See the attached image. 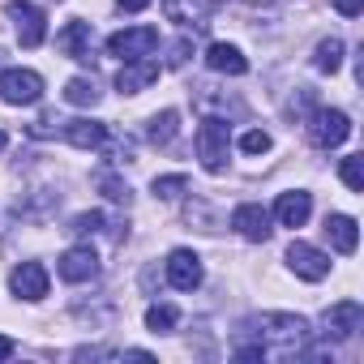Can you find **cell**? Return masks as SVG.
<instances>
[{"label": "cell", "instance_id": "1f68e13d", "mask_svg": "<svg viewBox=\"0 0 364 364\" xmlns=\"http://www.w3.org/2000/svg\"><path fill=\"white\" fill-rule=\"evenodd\" d=\"M9 355H14V338L0 334V360H9Z\"/></svg>", "mask_w": 364, "mask_h": 364}, {"label": "cell", "instance_id": "3957f363", "mask_svg": "<svg viewBox=\"0 0 364 364\" xmlns=\"http://www.w3.org/2000/svg\"><path fill=\"white\" fill-rule=\"evenodd\" d=\"M154 48H159V31H154V26H129V31L107 35V56H116L120 65H124V60L154 56Z\"/></svg>", "mask_w": 364, "mask_h": 364}, {"label": "cell", "instance_id": "44dd1931", "mask_svg": "<svg viewBox=\"0 0 364 364\" xmlns=\"http://www.w3.org/2000/svg\"><path fill=\"white\" fill-rule=\"evenodd\" d=\"M65 103H73V107H95V103H99V82H95V77H69V82H65Z\"/></svg>", "mask_w": 364, "mask_h": 364}, {"label": "cell", "instance_id": "4dcf8cb0", "mask_svg": "<svg viewBox=\"0 0 364 364\" xmlns=\"http://www.w3.org/2000/svg\"><path fill=\"white\" fill-rule=\"evenodd\" d=\"M116 5H120V9H124V14H141V9H146V5H150V0H116Z\"/></svg>", "mask_w": 364, "mask_h": 364}, {"label": "cell", "instance_id": "7c38bea8", "mask_svg": "<svg viewBox=\"0 0 364 364\" xmlns=\"http://www.w3.org/2000/svg\"><path fill=\"white\" fill-rule=\"evenodd\" d=\"M60 137L77 150H99L107 141V124L103 120H90V116H77V120H60Z\"/></svg>", "mask_w": 364, "mask_h": 364}, {"label": "cell", "instance_id": "52a82bcc", "mask_svg": "<svg viewBox=\"0 0 364 364\" xmlns=\"http://www.w3.org/2000/svg\"><path fill=\"white\" fill-rule=\"evenodd\" d=\"M9 22H14L22 48H39L48 39V18H43L39 5H31V0H9Z\"/></svg>", "mask_w": 364, "mask_h": 364}, {"label": "cell", "instance_id": "5b68a950", "mask_svg": "<svg viewBox=\"0 0 364 364\" xmlns=\"http://www.w3.org/2000/svg\"><path fill=\"white\" fill-rule=\"evenodd\" d=\"M0 99L14 107H31L43 99V77L35 69H5L0 73Z\"/></svg>", "mask_w": 364, "mask_h": 364}, {"label": "cell", "instance_id": "6da1fadb", "mask_svg": "<svg viewBox=\"0 0 364 364\" xmlns=\"http://www.w3.org/2000/svg\"><path fill=\"white\" fill-rule=\"evenodd\" d=\"M257 334H262V343H270L274 347V355H296V351H304V343H309V321L304 317H296V313H262L257 321ZM266 347V351H270Z\"/></svg>", "mask_w": 364, "mask_h": 364}, {"label": "cell", "instance_id": "277c9868", "mask_svg": "<svg viewBox=\"0 0 364 364\" xmlns=\"http://www.w3.org/2000/svg\"><path fill=\"white\" fill-rule=\"evenodd\" d=\"M198 159H202V167L210 176L228 171V124L223 120H215V116L202 120V129H198Z\"/></svg>", "mask_w": 364, "mask_h": 364}, {"label": "cell", "instance_id": "4fadbf2b", "mask_svg": "<svg viewBox=\"0 0 364 364\" xmlns=\"http://www.w3.org/2000/svg\"><path fill=\"white\" fill-rule=\"evenodd\" d=\"M360 321H364V309H360L355 300H338V304H330L326 317H321L326 338H351V334L360 330Z\"/></svg>", "mask_w": 364, "mask_h": 364}, {"label": "cell", "instance_id": "484cf974", "mask_svg": "<svg viewBox=\"0 0 364 364\" xmlns=\"http://www.w3.org/2000/svg\"><path fill=\"white\" fill-rule=\"evenodd\" d=\"M274 141H270V133L266 129H249V133H240V150L245 154H266Z\"/></svg>", "mask_w": 364, "mask_h": 364}, {"label": "cell", "instance_id": "7a4b0ae2", "mask_svg": "<svg viewBox=\"0 0 364 364\" xmlns=\"http://www.w3.org/2000/svg\"><path fill=\"white\" fill-rule=\"evenodd\" d=\"M347 137H351L347 112H338V107H313V116H309V141H313L317 150H334V146H343Z\"/></svg>", "mask_w": 364, "mask_h": 364}, {"label": "cell", "instance_id": "d6a6232c", "mask_svg": "<svg viewBox=\"0 0 364 364\" xmlns=\"http://www.w3.org/2000/svg\"><path fill=\"white\" fill-rule=\"evenodd\" d=\"M5 141H9V137H5V129H0V150H5Z\"/></svg>", "mask_w": 364, "mask_h": 364}, {"label": "cell", "instance_id": "8fae6325", "mask_svg": "<svg viewBox=\"0 0 364 364\" xmlns=\"http://www.w3.org/2000/svg\"><path fill=\"white\" fill-rule=\"evenodd\" d=\"M232 228L245 236V240H253V245H266L270 240V210H262L257 202H245V206H236L232 210Z\"/></svg>", "mask_w": 364, "mask_h": 364}, {"label": "cell", "instance_id": "ba28073f", "mask_svg": "<svg viewBox=\"0 0 364 364\" xmlns=\"http://www.w3.org/2000/svg\"><path fill=\"white\" fill-rule=\"evenodd\" d=\"M202 279H206V270H202V257L193 249H171L167 253V283L176 291H193V287H202Z\"/></svg>", "mask_w": 364, "mask_h": 364}, {"label": "cell", "instance_id": "5bb4252c", "mask_svg": "<svg viewBox=\"0 0 364 364\" xmlns=\"http://www.w3.org/2000/svg\"><path fill=\"white\" fill-rule=\"evenodd\" d=\"M154 82H159V65H154L150 56H141V60H124L120 73H116V90H120V95H141V90L154 86Z\"/></svg>", "mask_w": 364, "mask_h": 364}, {"label": "cell", "instance_id": "9a60e30c", "mask_svg": "<svg viewBox=\"0 0 364 364\" xmlns=\"http://www.w3.org/2000/svg\"><path fill=\"white\" fill-rule=\"evenodd\" d=\"M309 215H313V193L291 189V193H279V202H274V215H270V219H279V228H304V223H309Z\"/></svg>", "mask_w": 364, "mask_h": 364}, {"label": "cell", "instance_id": "ffe728a7", "mask_svg": "<svg viewBox=\"0 0 364 364\" xmlns=\"http://www.w3.org/2000/svg\"><path fill=\"white\" fill-rule=\"evenodd\" d=\"M180 133V112H154L150 120H146V137L154 141V146H171V137Z\"/></svg>", "mask_w": 364, "mask_h": 364}, {"label": "cell", "instance_id": "ac0fdd59", "mask_svg": "<svg viewBox=\"0 0 364 364\" xmlns=\"http://www.w3.org/2000/svg\"><path fill=\"white\" fill-rule=\"evenodd\" d=\"M326 236H330V245H334L338 253H355V245H360V223H355L351 215H330V219H326Z\"/></svg>", "mask_w": 364, "mask_h": 364}, {"label": "cell", "instance_id": "2e32d148", "mask_svg": "<svg viewBox=\"0 0 364 364\" xmlns=\"http://www.w3.org/2000/svg\"><path fill=\"white\" fill-rule=\"evenodd\" d=\"M56 48H60L65 56H73V60L90 65V56H95V35H90V22H69V26L56 35Z\"/></svg>", "mask_w": 364, "mask_h": 364}, {"label": "cell", "instance_id": "83f0119b", "mask_svg": "<svg viewBox=\"0 0 364 364\" xmlns=\"http://www.w3.org/2000/svg\"><path fill=\"white\" fill-rule=\"evenodd\" d=\"M99 185H103V193H107L112 202H129V185H120L116 176H99Z\"/></svg>", "mask_w": 364, "mask_h": 364}, {"label": "cell", "instance_id": "30bf717a", "mask_svg": "<svg viewBox=\"0 0 364 364\" xmlns=\"http://www.w3.org/2000/svg\"><path fill=\"white\" fill-rule=\"evenodd\" d=\"M56 270H60V279H65V283H90V279L99 274V257H95V249H90V245H73V249H65V253H60Z\"/></svg>", "mask_w": 364, "mask_h": 364}, {"label": "cell", "instance_id": "8992f818", "mask_svg": "<svg viewBox=\"0 0 364 364\" xmlns=\"http://www.w3.org/2000/svg\"><path fill=\"white\" fill-rule=\"evenodd\" d=\"M287 270L296 279H304V283H321L330 274V257L317 245H309V240H291L287 245Z\"/></svg>", "mask_w": 364, "mask_h": 364}, {"label": "cell", "instance_id": "7402d4cb", "mask_svg": "<svg viewBox=\"0 0 364 364\" xmlns=\"http://www.w3.org/2000/svg\"><path fill=\"white\" fill-rule=\"evenodd\" d=\"M313 65H317V73H338V65H343V39L338 35L321 39L317 52H313Z\"/></svg>", "mask_w": 364, "mask_h": 364}, {"label": "cell", "instance_id": "603a6c76", "mask_svg": "<svg viewBox=\"0 0 364 364\" xmlns=\"http://www.w3.org/2000/svg\"><path fill=\"white\" fill-rule=\"evenodd\" d=\"M176 326H180V309H176V304H150V309H146V330L171 334Z\"/></svg>", "mask_w": 364, "mask_h": 364}, {"label": "cell", "instance_id": "4316f807", "mask_svg": "<svg viewBox=\"0 0 364 364\" xmlns=\"http://www.w3.org/2000/svg\"><path fill=\"white\" fill-rule=\"evenodd\" d=\"M103 223H107V215H103V210H90V215H77V219H73V232H77V236H95Z\"/></svg>", "mask_w": 364, "mask_h": 364}, {"label": "cell", "instance_id": "d4e9b609", "mask_svg": "<svg viewBox=\"0 0 364 364\" xmlns=\"http://www.w3.org/2000/svg\"><path fill=\"white\" fill-rule=\"evenodd\" d=\"M338 176H343V185H347L351 193H360V189H364V159H360V154H351V159H343V167H338Z\"/></svg>", "mask_w": 364, "mask_h": 364}, {"label": "cell", "instance_id": "d6986e66", "mask_svg": "<svg viewBox=\"0 0 364 364\" xmlns=\"http://www.w3.org/2000/svg\"><path fill=\"white\" fill-rule=\"evenodd\" d=\"M163 14L180 26H202L210 14V0H163Z\"/></svg>", "mask_w": 364, "mask_h": 364}, {"label": "cell", "instance_id": "f546056e", "mask_svg": "<svg viewBox=\"0 0 364 364\" xmlns=\"http://www.w3.org/2000/svg\"><path fill=\"white\" fill-rule=\"evenodd\" d=\"M334 9H338L343 18H360V14H364V0H334Z\"/></svg>", "mask_w": 364, "mask_h": 364}, {"label": "cell", "instance_id": "cb8c5ba5", "mask_svg": "<svg viewBox=\"0 0 364 364\" xmlns=\"http://www.w3.org/2000/svg\"><path fill=\"white\" fill-rule=\"evenodd\" d=\"M150 189H154V198H163V202H176L180 193L189 189V176H180V171H176V176H154V185H150Z\"/></svg>", "mask_w": 364, "mask_h": 364}, {"label": "cell", "instance_id": "e0dca14e", "mask_svg": "<svg viewBox=\"0 0 364 364\" xmlns=\"http://www.w3.org/2000/svg\"><path fill=\"white\" fill-rule=\"evenodd\" d=\"M206 65H210L215 73H228V77L249 73V60H245V52H240L236 43H210V48H206Z\"/></svg>", "mask_w": 364, "mask_h": 364}, {"label": "cell", "instance_id": "f1b7e54d", "mask_svg": "<svg viewBox=\"0 0 364 364\" xmlns=\"http://www.w3.org/2000/svg\"><path fill=\"white\" fill-rule=\"evenodd\" d=\"M189 52H193V43H189V39H180V43H171V56H167V65H171V69H180V65L189 60Z\"/></svg>", "mask_w": 364, "mask_h": 364}, {"label": "cell", "instance_id": "9c48e42d", "mask_svg": "<svg viewBox=\"0 0 364 364\" xmlns=\"http://www.w3.org/2000/svg\"><path fill=\"white\" fill-rule=\"evenodd\" d=\"M48 287H52V279H48V270L39 266V262H22V266H14V274H9V291L18 296V300H43L48 296Z\"/></svg>", "mask_w": 364, "mask_h": 364}]
</instances>
